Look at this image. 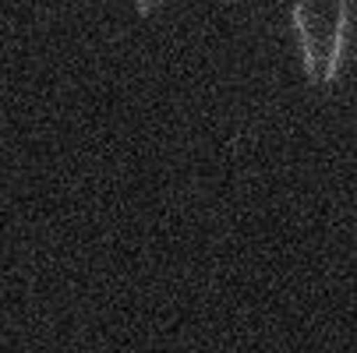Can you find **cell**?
I'll return each mask as SVG.
<instances>
[{
    "instance_id": "cell-1",
    "label": "cell",
    "mask_w": 357,
    "mask_h": 353,
    "mask_svg": "<svg viewBox=\"0 0 357 353\" xmlns=\"http://www.w3.org/2000/svg\"><path fill=\"white\" fill-rule=\"evenodd\" d=\"M343 36H347V0L340 4V25H336V42H333L329 68H326V81H333V78H336V64H340V54H343Z\"/></svg>"
}]
</instances>
